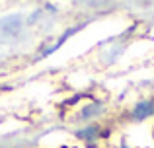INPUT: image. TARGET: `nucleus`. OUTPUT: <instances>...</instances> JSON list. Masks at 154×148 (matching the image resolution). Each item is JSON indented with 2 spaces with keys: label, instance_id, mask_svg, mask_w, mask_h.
Listing matches in <instances>:
<instances>
[{
  "label": "nucleus",
  "instance_id": "nucleus-1",
  "mask_svg": "<svg viewBox=\"0 0 154 148\" xmlns=\"http://www.w3.org/2000/svg\"><path fill=\"white\" fill-rule=\"evenodd\" d=\"M152 111H154V103H150V101L139 103V105H137V109H135V117L137 119H144V117H148Z\"/></svg>",
  "mask_w": 154,
  "mask_h": 148
}]
</instances>
